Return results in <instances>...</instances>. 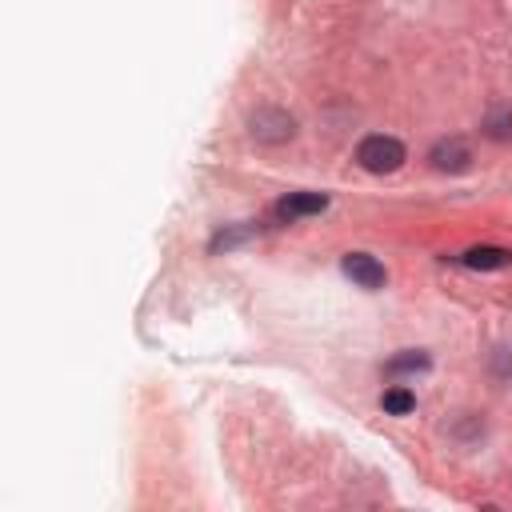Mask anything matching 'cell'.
I'll list each match as a JSON object with an SVG mask.
<instances>
[{"mask_svg":"<svg viewBox=\"0 0 512 512\" xmlns=\"http://www.w3.org/2000/svg\"><path fill=\"white\" fill-rule=\"evenodd\" d=\"M356 164L372 176H384V172H396L404 164V144L392 140V136H364L360 148H356Z\"/></svg>","mask_w":512,"mask_h":512,"instance_id":"obj_1","label":"cell"},{"mask_svg":"<svg viewBox=\"0 0 512 512\" xmlns=\"http://www.w3.org/2000/svg\"><path fill=\"white\" fill-rule=\"evenodd\" d=\"M340 268H344V276H348L352 284H360V288H368V292L384 288V280H388L384 264H380L376 256H368V252H348V256L340 260Z\"/></svg>","mask_w":512,"mask_h":512,"instance_id":"obj_2","label":"cell"},{"mask_svg":"<svg viewBox=\"0 0 512 512\" xmlns=\"http://www.w3.org/2000/svg\"><path fill=\"white\" fill-rule=\"evenodd\" d=\"M324 208H328V196H324V192H292V196H284V200L276 204V212H280L284 220L316 216V212H324Z\"/></svg>","mask_w":512,"mask_h":512,"instance_id":"obj_3","label":"cell"},{"mask_svg":"<svg viewBox=\"0 0 512 512\" xmlns=\"http://www.w3.org/2000/svg\"><path fill=\"white\" fill-rule=\"evenodd\" d=\"M460 260H464L468 268H476V272H492V268H508V264H512V252H508V248L480 244V248H468Z\"/></svg>","mask_w":512,"mask_h":512,"instance_id":"obj_4","label":"cell"},{"mask_svg":"<svg viewBox=\"0 0 512 512\" xmlns=\"http://www.w3.org/2000/svg\"><path fill=\"white\" fill-rule=\"evenodd\" d=\"M432 164L460 172V168L468 164V144H464V140H440V144L432 148Z\"/></svg>","mask_w":512,"mask_h":512,"instance_id":"obj_5","label":"cell"},{"mask_svg":"<svg viewBox=\"0 0 512 512\" xmlns=\"http://www.w3.org/2000/svg\"><path fill=\"white\" fill-rule=\"evenodd\" d=\"M380 404H384V412H392V416H408V412L416 408V396H412L408 388H388Z\"/></svg>","mask_w":512,"mask_h":512,"instance_id":"obj_6","label":"cell"},{"mask_svg":"<svg viewBox=\"0 0 512 512\" xmlns=\"http://www.w3.org/2000/svg\"><path fill=\"white\" fill-rule=\"evenodd\" d=\"M412 368H428V356L424 352H404L388 364V372H412Z\"/></svg>","mask_w":512,"mask_h":512,"instance_id":"obj_7","label":"cell"}]
</instances>
